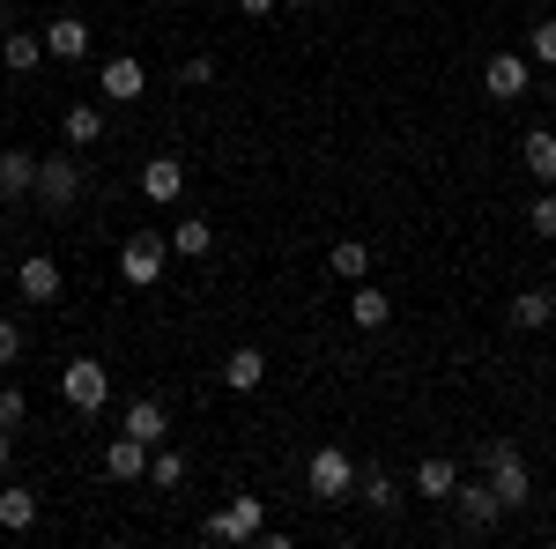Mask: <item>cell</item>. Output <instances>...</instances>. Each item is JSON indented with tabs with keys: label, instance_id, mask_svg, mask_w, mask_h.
I'll return each instance as SVG.
<instances>
[{
	"label": "cell",
	"instance_id": "6da1fadb",
	"mask_svg": "<svg viewBox=\"0 0 556 549\" xmlns=\"http://www.w3.org/2000/svg\"><path fill=\"white\" fill-rule=\"evenodd\" d=\"M482 475H490V490H497V506H505V512L534 498V475H527V453H519L513 438H490V446H482Z\"/></svg>",
	"mask_w": 556,
	"mask_h": 549
},
{
	"label": "cell",
	"instance_id": "7a4b0ae2",
	"mask_svg": "<svg viewBox=\"0 0 556 549\" xmlns=\"http://www.w3.org/2000/svg\"><path fill=\"white\" fill-rule=\"evenodd\" d=\"M60 401H67V409H83V416H97V409L112 401V372H104L97 357H75V364L60 372Z\"/></svg>",
	"mask_w": 556,
	"mask_h": 549
},
{
	"label": "cell",
	"instance_id": "3957f363",
	"mask_svg": "<svg viewBox=\"0 0 556 549\" xmlns=\"http://www.w3.org/2000/svg\"><path fill=\"white\" fill-rule=\"evenodd\" d=\"M304 483H312V498H319V506H342L349 490H356V461H349L342 446H319L312 467H304Z\"/></svg>",
	"mask_w": 556,
	"mask_h": 549
},
{
	"label": "cell",
	"instance_id": "277c9868",
	"mask_svg": "<svg viewBox=\"0 0 556 549\" xmlns=\"http://www.w3.org/2000/svg\"><path fill=\"white\" fill-rule=\"evenodd\" d=\"M164 260H172V238H156V230H134L127 246H119V275H127L134 290H149V283H164Z\"/></svg>",
	"mask_w": 556,
	"mask_h": 549
},
{
	"label": "cell",
	"instance_id": "5b68a950",
	"mask_svg": "<svg viewBox=\"0 0 556 549\" xmlns=\"http://www.w3.org/2000/svg\"><path fill=\"white\" fill-rule=\"evenodd\" d=\"M201 535H208V542H260V535H267V506H260V498H230L223 512H208Z\"/></svg>",
	"mask_w": 556,
	"mask_h": 549
},
{
	"label": "cell",
	"instance_id": "8992f818",
	"mask_svg": "<svg viewBox=\"0 0 556 549\" xmlns=\"http://www.w3.org/2000/svg\"><path fill=\"white\" fill-rule=\"evenodd\" d=\"M482 89H490L497 104H519V97L534 89V67H527V52H490V67H482Z\"/></svg>",
	"mask_w": 556,
	"mask_h": 549
},
{
	"label": "cell",
	"instance_id": "52a82bcc",
	"mask_svg": "<svg viewBox=\"0 0 556 549\" xmlns=\"http://www.w3.org/2000/svg\"><path fill=\"white\" fill-rule=\"evenodd\" d=\"M38 201L52 215L83 201V171H75V157H45V164H38Z\"/></svg>",
	"mask_w": 556,
	"mask_h": 549
},
{
	"label": "cell",
	"instance_id": "ba28073f",
	"mask_svg": "<svg viewBox=\"0 0 556 549\" xmlns=\"http://www.w3.org/2000/svg\"><path fill=\"white\" fill-rule=\"evenodd\" d=\"M15 290H23V304H60V290H67V275H60V260L30 253L23 267H15Z\"/></svg>",
	"mask_w": 556,
	"mask_h": 549
},
{
	"label": "cell",
	"instance_id": "9c48e42d",
	"mask_svg": "<svg viewBox=\"0 0 556 549\" xmlns=\"http://www.w3.org/2000/svg\"><path fill=\"white\" fill-rule=\"evenodd\" d=\"M223 386H230V394H260V386H267V349H260V341H238V349L223 357Z\"/></svg>",
	"mask_w": 556,
	"mask_h": 549
},
{
	"label": "cell",
	"instance_id": "30bf717a",
	"mask_svg": "<svg viewBox=\"0 0 556 549\" xmlns=\"http://www.w3.org/2000/svg\"><path fill=\"white\" fill-rule=\"evenodd\" d=\"M97 89H104V104H141V89H149V75H141V60H134V52H119V60H104V75H97Z\"/></svg>",
	"mask_w": 556,
	"mask_h": 549
},
{
	"label": "cell",
	"instance_id": "8fae6325",
	"mask_svg": "<svg viewBox=\"0 0 556 549\" xmlns=\"http://www.w3.org/2000/svg\"><path fill=\"white\" fill-rule=\"evenodd\" d=\"M104 475H112V483H141V475H149V438L119 431V438L104 446Z\"/></svg>",
	"mask_w": 556,
	"mask_h": 549
},
{
	"label": "cell",
	"instance_id": "7c38bea8",
	"mask_svg": "<svg viewBox=\"0 0 556 549\" xmlns=\"http://www.w3.org/2000/svg\"><path fill=\"white\" fill-rule=\"evenodd\" d=\"M453 490H460V461H445V453H424V461H416V498H438V506H453Z\"/></svg>",
	"mask_w": 556,
	"mask_h": 549
},
{
	"label": "cell",
	"instance_id": "4fadbf2b",
	"mask_svg": "<svg viewBox=\"0 0 556 549\" xmlns=\"http://www.w3.org/2000/svg\"><path fill=\"white\" fill-rule=\"evenodd\" d=\"M38 194V157L30 149H0V201H30Z\"/></svg>",
	"mask_w": 556,
	"mask_h": 549
},
{
	"label": "cell",
	"instance_id": "5bb4252c",
	"mask_svg": "<svg viewBox=\"0 0 556 549\" xmlns=\"http://www.w3.org/2000/svg\"><path fill=\"white\" fill-rule=\"evenodd\" d=\"M453 512H460V520H468V527H497V490H490V475H482V483H468V475H460V490H453Z\"/></svg>",
	"mask_w": 556,
	"mask_h": 549
},
{
	"label": "cell",
	"instance_id": "9a60e30c",
	"mask_svg": "<svg viewBox=\"0 0 556 549\" xmlns=\"http://www.w3.org/2000/svg\"><path fill=\"white\" fill-rule=\"evenodd\" d=\"M519 164H527V178H534V186H556V127L519 134Z\"/></svg>",
	"mask_w": 556,
	"mask_h": 549
},
{
	"label": "cell",
	"instance_id": "2e32d148",
	"mask_svg": "<svg viewBox=\"0 0 556 549\" xmlns=\"http://www.w3.org/2000/svg\"><path fill=\"white\" fill-rule=\"evenodd\" d=\"M186 194V164L178 157H149L141 164V201H178Z\"/></svg>",
	"mask_w": 556,
	"mask_h": 549
},
{
	"label": "cell",
	"instance_id": "e0dca14e",
	"mask_svg": "<svg viewBox=\"0 0 556 549\" xmlns=\"http://www.w3.org/2000/svg\"><path fill=\"white\" fill-rule=\"evenodd\" d=\"M45 52H52V60H83L89 52V23L83 15H52V23H45Z\"/></svg>",
	"mask_w": 556,
	"mask_h": 549
},
{
	"label": "cell",
	"instance_id": "ac0fdd59",
	"mask_svg": "<svg viewBox=\"0 0 556 549\" xmlns=\"http://www.w3.org/2000/svg\"><path fill=\"white\" fill-rule=\"evenodd\" d=\"M0 527H8V535H30V527H38V490H30V483H8V490H0Z\"/></svg>",
	"mask_w": 556,
	"mask_h": 549
},
{
	"label": "cell",
	"instance_id": "d6986e66",
	"mask_svg": "<svg viewBox=\"0 0 556 549\" xmlns=\"http://www.w3.org/2000/svg\"><path fill=\"white\" fill-rule=\"evenodd\" d=\"M119 431H134V438H149V446H156V438L172 431V409H164L156 394H141V401H127V423H119Z\"/></svg>",
	"mask_w": 556,
	"mask_h": 549
},
{
	"label": "cell",
	"instance_id": "ffe728a7",
	"mask_svg": "<svg viewBox=\"0 0 556 549\" xmlns=\"http://www.w3.org/2000/svg\"><path fill=\"white\" fill-rule=\"evenodd\" d=\"M549 320H556V290H519L513 297V327L519 335H542Z\"/></svg>",
	"mask_w": 556,
	"mask_h": 549
},
{
	"label": "cell",
	"instance_id": "44dd1931",
	"mask_svg": "<svg viewBox=\"0 0 556 549\" xmlns=\"http://www.w3.org/2000/svg\"><path fill=\"white\" fill-rule=\"evenodd\" d=\"M349 320H356L364 335H379L386 320H393V304H386V290H379V283H356V297H349Z\"/></svg>",
	"mask_w": 556,
	"mask_h": 549
},
{
	"label": "cell",
	"instance_id": "7402d4cb",
	"mask_svg": "<svg viewBox=\"0 0 556 549\" xmlns=\"http://www.w3.org/2000/svg\"><path fill=\"white\" fill-rule=\"evenodd\" d=\"M0 60H8L15 75H30L38 60H52V52H45V30H8V38H0Z\"/></svg>",
	"mask_w": 556,
	"mask_h": 549
},
{
	"label": "cell",
	"instance_id": "603a6c76",
	"mask_svg": "<svg viewBox=\"0 0 556 549\" xmlns=\"http://www.w3.org/2000/svg\"><path fill=\"white\" fill-rule=\"evenodd\" d=\"M172 253H186V260H208V253H215V223H208V215H178Z\"/></svg>",
	"mask_w": 556,
	"mask_h": 549
},
{
	"label": "cell",
	"instance_id": "cb8c5ba5",
	"mask_svg": "<svg viewBox=\"0 0 556 549\" xmlns=\"http://www.w3.org/2000/svg\"><path fill=\"white\" fill-rule=\"evenodd\" d=\"M60 134H67L75 149H89V141H104V104H67V120H60Z\"/></svg>",
	"mask_w": 556,
	"mask_h": 549
},
{
	"label": "cell",
	"instance_id": "d4e9b609",
	"mask_svg": "<svg viewBox=\"0 0 556 549\" xmlns=\"http://www.w3.org/2000/svg\"><path fill=\"white\" fill-rule=\"evenodd\" d=\"M327 267H334L342 283H371V246H364V238H342V246L327 253Z\"/></svg>",
	"mask_w": 556,
	"mask_h": 549
},
{
	"label": "cell",
	"instance_id": "484cf974",
	"mask_svg": "<svg viewBox=\"0 0 556 549\" xmlns=\"http://www.w3.org/2000/svg\"><path fill=\"white\" fill-rule=\"evenodd\" d=\"M356 498H364V506H379V512H393V506H401V483H393L386 467H371V475L356 483Z\"/></svg>",
	"mask_w": 556,
	"mask_h": 549
},
{
	"label": "cell",
	"instance_id": "4316f807",
	"mask_svg": "<svg viewBox=\"0 0 556 549\" xmlns=\"http://www.w3.org/2000/svg\"><path fill=\"white\" fill-rule=\"evenodd\" d=\"M527 230L534 238H556V186H542V201H527Z\"/></svg>",
	"mask_w": 556,
	"mask_h": 549
},
{
	"label": "cell",
	"instance_id": "83f0119b",
	"mask_svg": "<svg viewBox=\"0 0 556 549\" xmlns=\"http://www.w3.org/2000/svg\"><path fill=\"white\" fill-rule=\"evenodd\" d=\"M149 483H156V490H178V483H186V461H178V453H149Z\"/></svg>",
	"mask_w": 556,
	"mask_h": 549
},
{
	"label": "cell",
	"instance_id": "f1b7e54d",
	"mask_svg": "<svg viewBox=\"0 0 556 549\" xmlns=\"http://www.w3.org/2000/svg\"><path fill=\"white\" fill-rule=\"evenodd\" d=\"M527 60H542V67H556V15L527 30Z\"/></svg>",
	"mask_w": 556,
	"mask_h": 549
},
{
	"label": "cell",
	"instance_id": "f546056e",
	"mask_svg": "<svg viewBox=\"0 0 556 549\" xmlns=\"http://www.w3.org/2000/svg\"><path fill=\"white\" fill-rule=\"evenodd\" d=\"M23 349H30L23 320H0V372H8V364H23Z\"/></svg>",
	"mask_w": 556,
	"mask_h": 549
},
{
	"label": "cell",
	"instance_id": "4dcf8cb0",
	"mask_svg": "<svg viewBox=\"0 0 556 549\" xmlns=\"http://www.w3.org/2000/svg\"><path fill=\"white\" fill-rule=\"evenodd\" d=\"M30 416V401H23V386H0V423H8V431H15V423Z\"/></svg>",
	"mask_w": 556,
	"mask_h": 549
},
{
	"label": "cell",
	"instance_id": "1f68e13d",
	"mask_svg": "<svg viewBox=\"0 0 556 549\" xmlns=\"http://www.w3.org/2000/svg\"><path fill=\"white\" fill-rule=\"evenodd\" d=\"M178 83H193V89H201V83H215V60H208V52H193V60L178 67Z\"/></svg>",
	"mask_w": 556,
	"mask_h": 549
},
{
	"label": "cell",
	"instance_id": "d6a6232c",
	"mask_svg": "<svg viewBox=\"0 0 556 549\" xmlns=\"http://www.w3.org/2000/svg\"><path fill=\"white\" fill-rule=\"evenodd\" d=\"M238 8H245V15H253V23H267V15H275V8H282V0H238Z\"/></svg>",
	"mask_w": 556,
	"mask_h": 549
},
{
	"label": "cell",
	"instance_id": "836d02e7",
	"mask_svg": "<svg viewBox=\"0 0 556 549\" xmlns=\"http://www.w3.org/2000/svg\"><path fill=\"white\" fill-rule=\"evenodd\" d=\"M8 461H15V431L0 423V475H8Z\"/></svg>",
	"mask_w": 556,
	"mask_h": 549
},
{
	"label": "cell",
	"instance_id": "e575fe53",
	"mask_svg": "<svg viewBox=\"0 0 556 549\" xmlns=\"http://www.w3.org/2000/svg\"><path fill=\"white\" fill-rule=\"evenodd\" d=\"M542 97H549V104H556V67H549V83H542Z\"/></svg>",
	"mask_w": 556,
	"mask_h": 549
},
{
	"label": "cell",
	"instance_id": "d590c367",
	"mask_svg": "<svg viewBox=\"0 0 556 549\" xmlns=\"http://www.w3.org/2000/svg\"><path fill=\"white\" fill-rule=\"evenodd\" d=\"M8 30H15V23H8V8H0V38H8Z\"/></svg>",
	"mask_w": 556,
	"mask_h": 549
},
{
	"label": "cell",
	"instance_id": "8d00e7d4",
	"mask_svg": "<svg viewBox=\"0 0 556 549\" xmlns=\"http://www.w3.org/2000/svg\"><path fill=\"white\" fill-rule=\"evenodd\" d=\"M282 8H304V0H282Z\"/></svg>",
	"mask_w": 556,
	"mask_h": 549
}]
</instances>
